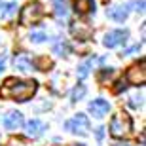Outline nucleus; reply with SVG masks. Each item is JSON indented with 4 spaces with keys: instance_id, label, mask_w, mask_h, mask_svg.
Returning <instances> with one entry per match:
<instances>
[{
    "instance_id": "obj_1",
    "label": "nucleus",
    "mask_w": 146,
    "mask_h": 146,
    "mask_svg": "<svg viewBox=\"0 0 146 146\" xmlns=\"http://www.w3.org/2000/svg\"><path fill=\"white\" fill-rule=\"evenodd\" d=\"M38 89V84L34 80H15V78H8L4 86L0 87V97L15 99L19 103H25L33 97Z\"/></svg>"
},
{
    "instance_id": "obj_2",
    "label": "nucleus",
    "mask_w": 146,
    "mask_h": 146,
    "mask_svg": "<svg viewBox=\"0 0 146 146\" xmlns=\"http://www.w3.org/2000/svg\"><path fill=\"white\" fill-rule=\"evenodd\" d=\"M131 127H133V121H131V118L125 112L114 114L112 119H110V123H108V131H110V135H112L114 139H121V137L129 135Z\"/></svg>"
},
{
    "instance_id": "obj_3",
    "label": "nucleus",
    "mask_w": 146,
    "mask_h": 146,
    "mask_svg": "<svg viewBox=\"0 0 146 146\" xmlns=\"http://www.w3.org/2000/svg\"><path fill=\"white\" fill-rule=\"evenodd\" d=\"M44 15V10H42V4L40 2H29L25 8L21 10L19 13V23L29 27V25H36Z\"/></svg>"
},
{
    "instance_id": "obj_4",
    "label": "nucleus",
    "mask_w": 146,
    "mask_h": 146,
    "mask_svg": "<svg viewBox=\"0 0 146 146\" xmlns=\"http://www.w3.org/2000/svg\"><path fill=\"white\" fill-rule=\"evenodd\" d=\"M65 129L76 133V135H87L89 133V119L86 114H76L74 118H70L65 123Z\"/></svg>"
},
{
    "instance_id": "obj_5",
    "label": "nucleus",
    "mask_w": 146,
    "mask_h": 146,
    "mask_svg": "<svg viewBox=\"0 0 146 146\" xmlns=\"http://www.w3.org/2000/svg\"><path fill=\"white\" fill-rule=\"evenodd\" d=\"M125 82H129V84H133V86H142V84H144L146 82V65H144V61L133 65L129 70H127Z\"/></svg>"
},
{
    "instance_id": "obj_6",
    "label": "nucleus",
    "mask_w": 146,
    "mask_h": 146,
    "mask_svg": "<svg viewBox=\"0 0 146 146\" xmlns=\"http://www.w3.org/2000/svg\"><path fill=\"white\" fill-rule=\"evenodd\" d=\"M127 38H129V33L118 29V31H110V33L104 34L103 44L106 46V48H116V46H119V44H123Z\"/></svg>"
},
{
    "instance_id": "obj_7",
    "label": "nucleus",
    "mask_w": 146,
    "mask_h": 146,
    "mask_svg": "<svg viewBox=\"0 0 146 146\" xmlns=\"http://www.w3.org/2000/svg\"><path fill=\"white\" fill-rule=\"evenodd\" d=\"M23 123H25V119H23V114L17 112V110H11L4 116V127L8 131H17L21 129Z\"/></svg>"
},
{
    "instance_id": "obj_8",
    "label": "nucleus",
    "mask_w": 146,
    "mask_h": 146,
    "mask_svg": "<svg viewBox=\"0 0 146 146\" xmlns=\"http://www.w3.org/2000/svg\"><path fill=\"white\" fill-rule=\"evenodd\" d=\"M108 110H110V103L104 99H95L89 103V112H91L93 118H103L108 114Z\"/></svg>"
},
{
    "instance_id": "obj_9",
    "label": "nucleus",
    "mask_w": 146,
    "mask_h": 146,
    "mask_svg": "<svg viewBox=\"0 0 146 146\" xmlns=\"http://www.w3.org/2000/svg\"><path fill=\"white\" fill-rule=\"evenodd\" d=\"M106 15L112 19V21H118V23H123L129 15V4H121V6H114L106 11Z\"/></svg>"
},
{
    "instance_id": "obj_10",
    "label": "nucleus",
    "mask_w": 146,
    "mask_h": 146,
    "mask_svg": "<svg viewBox=\"0 0 146 146\" xmlns=\"http://www.w3.org/2000/svg\"><path fill=\"white\" fill-rule=\"evenodd\" d=\"M44 131H46V123L40 121V119H31V121L25 125V133H27V137H33V139L40 137Z\"/></svg>"
},
{
    "instance_id": "obj_11",
    "label": "nucleus",
    "mask_w": 146,
    "mask_h": 146,
    "mask_svg": "<svg viewBox=\"0 0 146 146\" xmlns=\"http://www.w3.org/2000/svg\"><path fill=\"white\" fill-rule=\"evenodd\" d=\"M13 66H15L17 70L19 72H25V74H27V72H33V61L29 59V55L27 53H19L15 57V59H13Z\"/></svg>"
},
{
    "instance_id": "obj_12",
    "label": "nucleus",
    "mask_w": 146,
    "mask_h": 146,
    "mask_svg": "<svg viewBox=\"0 0 146 146\" xmlns=\"http://www.w3.org/2000/svg\"><path fill=\"white\" fill-rule=\"evenodd\" d=\"M53 2V10H55V15L59 19H66L70 10H68V2L66 0H51Z\"/></svg>"
},
{
    "instance_id": "obj_13",
    "label": "nucleus",
    "mask_w": 146,
    "mask_h": 146,
    "mask_svg": "<svg viewBox=\"0 0 146 146\" xmlns=\"http://www.w3.org/2000/svg\"><path fill=\"white\" fill-rule=\"evenodd\" d=\"M74 10L80 13V15H86V13H91L95 10V2L93 0H76L74 2Z\"/></svg>"
},
{
    "instance_id": "obj_14",
    "label": "nucleus",
    "mask_w": 146,
    "mask_h": 146,
    "mask_svg": "<svg viewBox=\"0 0 146 146\" xmlns=\"http://www.w3.org/2000/svg\"><path fill=\"white\" fill-rule=\"evenodd\" d=\"M72 34H74V36H84V38H87L89 34H91V31H89L86 25L78 23V27H76V25H72Z\"/></svg>"
},
{
    "instance_id": "obj_15",
    "label": "nucleus",
    "mask_w": 146,
    "mask_h": 146,
    "mask_svg": "<svg viewBox=\"0 0 146 146\" xmlns=\"http://www.w3.org/2000/svg\"><path fill=\"white\" fill-rule=\"evenodd\" d=\"M15 10H17V6L13 4V2H10V4H2V17H4V19H10V17L15 13Z\"/></svg>"
},
{
    "instance_id": "obj_16",
    "label": "nucleus",
    "mask_w": 146,
    "mask_h": 146,
    "mask_svg": "<svg viewBox=\"0 0 146 146\" xmlns=\"http://www.w3.org/2000/svg\"><path fill=\"white\" fill-rule=\"evenodd\" d=\"M86 93H87L86 86L74 87V91H72V101H80V99H84V97H86Z\"/></svg>"
},
{
    "instance_id": "obj_17",
    "label": "nucleus",
    "mask_w": 146,
    "mask_h": 146,
    "mask_svg": "<svg viewBox=\"0 0 146 146\" xmlns=\"http://www.w3.org/2000/svg\"><path fill=\"white\" fill-rule=\"evenodd\" d=\"M89 66H91V61H86V63L78 68V76H80V78H86V76L89 74Z\"/></svg>"
},
{
    "instance_id": "obj_18",
    "label": "nucleus",
    "mask_w": 146,
    "mask_h": 146,
    "mask_svg": "<svg viewBox=\"0 0 146 146\" xmlns=\"http://www.w3.org/2000/svg\"><path fill=\"white\" fill-rule=\"evenodd\" d=\"M53 51L59 55H66L68 53V46L66 44H57V46H53Z\"/></svg>"
},
{
    "instance_id": "obj_19",
    "label": "nucleus",
    "mask_w": 146,
    "mask_h": 146,
    "mask_svg": "<svg viewBox=\"0 0 146 146\" xmlns=\"http://www.w3.org/2000/svg\"><path fill=\"white\" fill-rule=\"evenodd\" d=\"M31 40L36 42V44H40V42L46 40V34H44V33H31Z\"/></svg>"
},
{
    "instance_id": "obj_20",
    "label": "nucleus",
    "mask_w": 146,
    "mask_h": 146,
    "mask_svg": "<svg viewBox=\"0 0 146 146\" xmlns=\"http://www.w3.org/2000/svg\"><path fill=\"white\" fill-rule=\"evenodd\" d=\"M125 87H127V82H125L123 78H121V80H119L118 84H116V87H114V91H116V93H119L121 89H125Z\"/></svg>"
},
{
    "instance_id": "obj_21",
    "label": "nucleus",
    "mask_w": 146,
    "mask_h": 146,
    "mask_svg": "<svg viewBox=\"0 0 146 146\" xmlns=\"http://www.w3.org/2000/svg\"><path fill=\"white\" fill-rule=\"evenodd\" d=\"M103 127H99V129H97V139H99V141H101V139H103V135H104V133H103Z\"/></svg>"
},
{
    "instance_id": "obj_22",
    "label": "nucleus",
    "mask_w": 146,
    "mask_h": 146,
    "mask_svg": "<svg viewBox=\"0 0 146 146\" xmlns=\"http://www.w3.org/2000/svg\"><path fill=\"white\" fill-rule=\"evenodd\" d=\"M4 70V57H2V55H0V72Z\"/></svg>"
},
{
    "instance_id": "obj_23",
    "label": "nucleus",
    "mask_w": 146,
    "mask_h": 146,
    "mask_svg": "<svg viewBox=\"0 0 146 146\" xmlns=\"http://www.w3.org/2000/svg\"><path fill=\"white\" fill-rule=\"evenodd\" d=\"M112 146H129L127 142H116V144H112Z\"/></svg>"
}]
</instances>
